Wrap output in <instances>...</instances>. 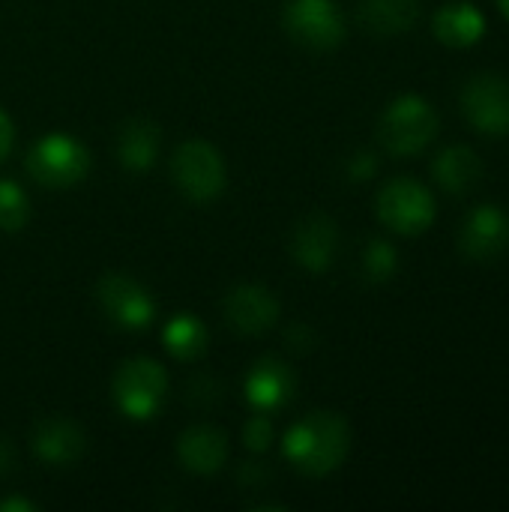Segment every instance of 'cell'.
I'll return each instance as SVG.
<instances>
[{"label":"cell","instance_id":"obj_5","mask_svg":"<svg viewBox=\"0 0 509 512\" xmlns=\"http://www.w3.org/2000/svg\"><path fill=\"white\" fill-rule=\"evenodd\" d=\"M171 177L189 201L210 204L213 198L225 192L228 168H225L219 147L201 138H189L171 156Z\"/></svg>","mask_w":509,"mask_h":512},{"label":"cell","instance_id":"obj_25","mask_svg":"<svg viewBox=\"0 0 509 512\" xmlns=\"http://www.w3.org/2000/svg\"><path fill=\"white\" fill-rule=\"evenodd\" d=\"M285 342H288V348H294L297 354H306V351L315 348L318 339H315V333H312L309 324H294V327L285 330Z\"/></svg>","mask_w":509,"mask_h":512},{"label":"cell","instance_id":"obj_29","mask_svg":"<svg viewBox=\"0 0 509 512\" xmlns=\"http://www.w3.org/2000/svg\"><path fill=\"white\" fill-rule=\"evenodd\" d=\"M39 504L27 501V498H3L0 501V512H36Z\"/></svg>","mask_w":509,"mask_h":512},{"label":"cell","instance_id":"obj_10","mask_svg":"<svg viewBox=\"0 0 509 512\" xmlns=\"http://www.w3.org/2000/svg\"><path fill=\"white\" fill-rule=\"evenodd\" d=\"M225 321L234 333L261 336L279 321V297L264 285H234L222 300Z\"/></svg>","mask_w":509,"mask_h":512},{"label":"cell","instance_id":"obj_2","mask_svg":"<svg viewBox=\"0 0 509 512\" xmlns=\"http://www.w3.org/2000/svg\"><path fill=\"white\" fill-rule=\"evenodd\" d=\"M114 405L123 417L135 423H147L159 417L168 399V372L162 363L150 357H132L126 360L111 384Z\"/></svg>","mask_w":509,"mask_h":512},{"label":"cell","instance_id":"obj_6","mask_svg":"<svg viewBox=\"0 0 509 512\" xmlns=\"http://www.w3.org/2000/svg\"><path fill=\"white\" fill-rule=\"evenodd\" d=\"M378 219L396 234H423L435 222V198L420 180L396 177L378 192Z\"/></svg>","mask_w":509,"mask_h":512},{"label":"cell","instance_id":"obj_26","mask_svg":"<svg viewBox=\"0 0 509 512\" xmlns=\"http://www.w3.org/2000/svg\"><path fill=\"white\" fill-rule=\"evenodd\" d=\"M12 144H15V126H12L9 114L0 108V162L12 153Z\"/></svg>","mask_w":509,"mask_h":512},{"label":"cell","instance_id":"obj_3","mask_svg":"<svg viewBox=\"0 0 509 512\" xmlns=\"http://www.w3.org/2000/svg\"><path fill=\"white\" fill-rule=\"evenodd\" d=\"M435 135H438V114L417 93H405L393 99L378 123V141L393 156H417L435 141Z\"/></svg>","mask_w":509,"mask_h":512},{"label":"cell","instance_id":"obj_23","mask_svg":"<svg viewBox=\"0 0 509 512\" xmlns=\"http://www.w3.org/2000/svg\"><path fill=\"white\" fill-rule=\"evenodd\" d=\"M243 444L252 450V453H267L270 444H273V423L267 420V414H255L249 417V423L243 426Z\"/></svg>","mask_w":509,"mask_h":512},{"label":"cell","instance_id":"obj_27","mask_svg":"<svg viewBox=\"0 0 509 512\" xmlns=\"http://www.w3.org/2000/svg\"><path fill=\"white\" fill-rule=\"evenodd\" d=\"M267 480V471L258 465V462H246L243 468H240V483L243 486H258V483H264Z\"/></svg>","mask_w":509,"mask_h":512},{"label":"cell","instance_id":"obj_8","mask_svg":"<svg viewBox=\"0 0 509 512\" xmlns=\"http://www.w3.org/2000/svg\"><path fill=\"white\" fill-rule=\"evenodd\" d=\"M282 24L294 42L315 51H330L345 39V15L336 0H288Z\"/></svg>","mask_w":509,"mask_h":512},{"label":"cell","instance_id":"obj_20","mask_svg":"<svg viewBox=\"0 0 509 512\" xmlns=\"http://www.w3.org/2000/svg\"><path fill=\"white\" fill-rule=\"evenodd\" d=\"M162 345L165 351L180 360V363H192V360H201L207 345H210V333L204 327V321L198 315H189V312H180L174 315L165 330H162Z\"/></svg>","mask_w":509,"mask_h":512},{"label":"cell","instance_id":"obj_30","mask_svg":"<svg viewBox=\"0 0 509 512\" xmlns=\"http://www.w3.org/2000/svg\"><path fill=\"white\" fill-rule=\"evenodd\" d=\"M498 6H501V12L509 18V0H498Z\"/></svg>","mask_w":509,"mask_h":512},{"label":"cell","instance_id":"obj_24","mask_svg":"<svg viewBox=\"0 0 509 512\" xmlns=\"http://www.w3.org/2000/svg\"><path fill=\"white\" fill-rule=\"evenodd\" d=\"M378 174V156L372 150H357L348 159V180L351 183H366Z\"/></svg>","mask_w":509,"mask_h":512},{"label":"cell","instance_id":"obj_17","mask_svg":"<svg viewBox=\"0 0 509 512\" xmlns=\"http://www.w3.org/2000/svg\"><path fill=\"white\" fill-rule=\"evenodd\" d=\"M162 147V132L147 117H132L117 132V159L129 171H147Z\"/></svg>","mask_w":509,"mask_h":512},{"label":"cell","instance_id":"obj_19","mask_svg":"<svg viewBox=\"0 0 509 512\" xmlns=\"http://www.w3.org/2000/svg\"><path fill=\"white\" fill-rule=\"evenodd\" d=\"M420 18V0H363L360 24L372 36H399Z\"/></svg>","mask_w":509,"mask_h":512},{"label":"cell","instance_id":"obj_22","mask_svg":"<svg viewBox=\"0 0 509 512\" xmlns=\"http://www.w3.org/2000/svg\"><path fill=\"white\" fill-rule=\"evenodd\" d=\"M399 270V255L387 240H369L366 252H363V273L369 282L381 285L390 282Z\"/></svg>","mask_w":509,"mask_h":512},{"label":"cell","instance_id":"obj_16","mask_svg":"<svg viewBox=\"0 0 509 512\" xmlns=\"http://www.w3.org/2000/svg\"><path fill=\"white\" fill-rule=\"evenodd\" d=\"M432 174L438 180V186L450 195H468L480 186L483 180V162L480 156L465 147V144H453L447 150L438 153L435 165H432Z\"/></svg>","mask_w":509,"mask_h":512},{"label":"cell","instance_id":"obj_12","mask_svg":"<svg viewBox=\"0 0 509 512\" xmlns=\"http://www.w3.org/2000/svg\"><path fill=\"white\" fill-rule=\"evenodd\" d=\"M459 249L471 261H495L509 249V216L501 207L483 204L477 207L462 231H459Z\"/></svg>","mask_w":509,"mask_h":512},{"label":"cell","instance_id":"obj_13","mask_svg":"<svg viewBox=\"0 0 509 512\" xmlns=\"http://www.w3.org/2000/svg\"><path fill=\"white\" fill-rule=\"evenodd\" d=\"M294 390H297V378L291 366L279 357H261L243 381L246 402L261 414H273L285 408L294 399Z\"/></svg>","mask_w":509,"mask_h":512},{"label":"cell","instance_id":"obj_4","mask_svg":"<svg viewBox=\"0 0 509 512\" xmlns=\"http://www.w3.org/2000/svg\"><path fill=\"white\" fill-rule=\"evenodd\" d=\"M24 168L39 186L69 189L90 174V150L72 135L51 132L30 147Z\"/></svg>","mask_w":509,"mask_h":512},{"label":"cell","instance_id":"obj_15","mask_svg":"<svg viewBox=\"0 0 509 512\" xmlns=\"http://www.w3.org/2000/svg\"><path fill=\"white\" fill-rule=\"evenodd\" d=\"M180 465L189 474L213 477L228 462V435L216 426H189L177 441Z\"/></svg>","mask_w":509,"mask_h":512},{"label":"cell","instance_id":"obj_9","mask_svg":"<svg viewBox=\"0 0 509 512\" xmlns=\"http://www.w3.org/2000/svg\"><path fill=\"white\" fill-rule=\"evenodd\" d=\"M462 114L480 132L492 138L509 135V81L495 72H480L462 87Z\"/></svg>","mask_w":509,"mask_h":512},{"label":"cell","instance_id":"obj_7","mask_svg":"<svg viewBox=\"0 0 509 512\" xmlns=\"http://www.w3.org/2000/svg\"><path fill=\"white\" fill-rule=\"evenodd\" d=\"M96 300L105 318L129 333L147 330L156 321V300L153 294L126 273H105L96 285Z\"/></svg>","mask_w":509,"mask_h":512},{"label":"cell","instance_id":"obj_21","mask_svg":"<svg viewBox=\"0 0 509 512\" xmlns=\"http://www.w3.org/2000/svg\"><path fill=\"white\" fill-rule=\"evenodd\" d=\"M30 219V201L15 180H0V231H21Z\"/></svg>","mask_w":509,"mask_h":512},{"label":"cell","instance_id":"obj_14","mask_svg":"<svg viewBox=\"0 0 509 512\" xmlns=\"http://www.w3.org/2000/svg\"><path fill=\"white\" fill-rule=\"evenodd\" d=\"M87 450V435L75 420L66 417H45L33 429V453L54 468L75 465Z\"/></svg>","mask_w":509,"mask_h":512},{"label":"cell","instance_id":"obj_28","mask_svg":"<svg viewBox=\"0 0 509 512\" xmlns=\"http://www.w3.org/2000/svg\"><path fill=\"white\" fill-rule=\"evenodd\" d=\"M15 468V447L9 444V438H0V477H6Z\"/></svg>","mask_w":509,"mask_h":512},{"label":"cell","instance_id":"obj_1","mask_svg":"<svg viewBox=\"0 0 509 512\" xmlns=\"http://www.w3.org/2000/svg\"><path fill=\"white\" fill-rule=\"evenodd\" d=\"M351 426L345 417L330 411H315L285 432L282 453L306 477H327L348 459Z\"/></svg>","mask_w":509,"mask_h":512},{"label":"cell","instance_id":"obj_18","mask_svg":"<svg viewBox=\"0 0 509 512\" xmlns=\"http://www.w3.org/2000/svg\"><path fill=\"white\" fill-rule=\"evenodd\" d=\"M432 30L438 36V42H444L450 48H468V45H477L483 39L486 18L471 3H450V6L438 9Z\"/></svg>","mask_w":509,"mask_h":512},{"label":"cell","instance_id":"obj_11","mask_svg":"<svg viewBox=\"0 0 509 512\" xmlns=\"http://www.w3.org/2000/svg\"><path fill=\"white\" fill-rule=\"evenodd\" d=\"M339 249V228L336 219L327 213H309L297 222L291 234V255L309 273H327L336 261Z\"/></svg>","mask_w":509,"mask_h":512}]
</instances>
